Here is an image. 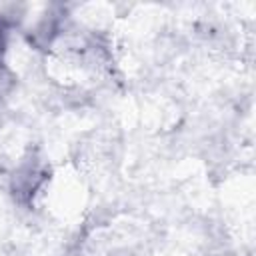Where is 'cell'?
Wrapping results in <instances>:
<instances>
[{"instance_id":"cell-2","label":"cell","mask_w":256,"mask_h":256,"mask_svg":"<svg viewBox=\"0 0 256 256\" xmlns=\"http://www.w3.org/2000/svg\"><path fill=\"white\" fill-rule=\"evenodd\" d=\"M12 80H14V76L2 66V62H0V98L12 88Z\"/></svg>"},{"instance_id":"cell-1","label":"cell","mask_w":256,"mask_h":256,"mask_svg":"<svg viewBox=\"0 0 256 256\" xmlns=\"http://www.w3.org/2000/svg\"><path fill=\"white\" fill-rule=\"evenodd\" d=\"M44 170L36 164V162H26L22 164L16 172H14V178H12V192H14V198L18 202H28L34 192L40 188V184L44 182Z\"/></svg>"}]
</instances>
